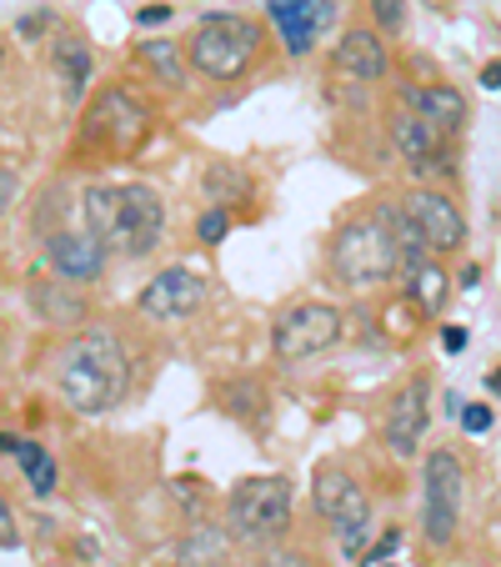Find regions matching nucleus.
Listing matches in <instances>:
<instances>
[{"label":"nucleus","instance_id":"30","mask_svg":"<svg viewBox=\"0 0 501 567\" xmlns=\"http://www.w3.org/2000/svg\"><path fill=\"white\" fill-rule=\"evenodd\" d=\"M481 86H487V91H501V61H491L487 71H481Z\"/></svg>","mask_w":501,"mask_h":567},{"label":"nucleus","instance_id":"1","mask_svg":"<svg viewBox=\"0 0 501 567\" xmlns=\"http://www.w3.org/2000/svg\"><path fill=\"white\" fill-rule=\"evenodd\" d=\"M55 382H61L65 402H71L75 412H86V417H101V412L121 408V396L131 392V357H126V347H121V337L106 332V327L81 332L61 352Z\"/></svg>","mask_w":501,"mask_h":567},{"label":"nucleus","instance_id":"23","mask_svg":"<svg viewBox=\"0 0 501 567\" xmlns=\"http://www.w3.org/2000/svg\"><path fill=\"white\" fill-rule=\"evenodd\" d=\"M196 231H201V241L206 247H216L226 231H231V221H226V212L221 206H211V212H201V221H196Z\"/></svg>","mask_w":501,"mask_h":567},{"label":"nucleus","instance_id":"33","mask_svg":"<svg viewBox=\"0 0 501 567\" xmlns=\"http://www.w3.org/2000/svg\"><path fill=\"white\" fill-rule=\"evenodd\" d=\"M491 392H501V372H497V377H491Z\"/></svg>","mask_w":501,"mask_h":567},{"label":"nucleus","instance_id":"22","mask_svg":"<svg viewBox=\"0 0 501 567\" xmlns=\"http://www.w3.org/2000/svg\"><path fill=\"white\" fill-rule=\"evenodd\" d=\"M372 16H376V25H382L386 35H401L406 31V6H401V0H372Z\"/></svg>","mask_w":501,"mask_h":567},{"label":"nucleus","instance_id":"24","mask_svg":"<svg viewBox=\"0 0 501 567\" xmlns=\"http://www.w3.org/2000/svg\"><path fill=\"white\" fill-rule=\"evenodd\" d=\"M461 427H467L471 437L491 432V408H487V402H471V408H461Z\"/></svg>","mask_w":501,"mask_h":567},{"label":"nucleus","instance_id":"19","mask_svg":"<svg viewBox=\"0 0 501 567\" xmlns=\"http://www.w3.org/2000/svg\"><path fill=\"white\" fill-rule=\"evenodd\" d=\"M0 452L21 457V467H25V477H31V493L35 497H51L55 493V462H51V452H45L41 442H25V437L0 432Z\"/></svg>","mask_w":501,"mask_h":567},{"label":"nucleus","instance_id":"32","mask_svg":"<svg viewBox=\"0 0 501 567\" xmlns=\"http://www.w3.org/2000/svg\"><path fill=\"white\" fill-rule=\"evenodd\" d=\"M461 347H467V332H461V327H447V352H461Z\"/></svg>","mask_w":501,"mask_h":567},{"label":"nucleus","instance_id":"36","mask_svg":"<svg viewBox=\"0 0 501 567\" xmlns=\"http://www.w3.org/2000/svg\"><path fill=\"white\" fill-rule=\"evenodd\" d=\"M386 567H392V563H386Z\"/></svg>","mask_w":501,"mask_h":567},{"label":"nucleus","instance_id":"20","mask_svg":"<svg viewBox=\"0 0 501 567\" xmlns=\"http://www.w3.org/2000/svg\"><path fill=\"white\" fill-rule=\"evenodd\" d=\"M406 281V297L411 301H421L427 311H441V301H447V277H441L437 267H421V271H411V277H401Z\"/></svg>","mask_w":501,"mask_h":567},{"label":"nucleus","instance_id":"15","mask_svg":"<svg viewBox=\"0 0 501 567\" xmlns=\"http://www.w3.org/2000/svg\"><path fill=\"white\" fill-rule=\"evenodd\" d=\"M45 257H51V267L61 271L65 281H96L101 271H106V247H101L96 236H75V231H55L51 241H45Z\"/></svg>","mask_w":501,"mask_h":567},{"label":"nucleus","instance_id":"5","mask_svg":"<svg viewBox=\"0 0 501 567\" xmlns=\"http://www.w3.org/2000/svg\"><path fill=\"white\" fill-rule=\"evenodd\" d=\"M226 527L236 543H271L291 527V482L286 477H246L226 497Z\"/></svg>","mask_w":501,"mask_h":567},{"label":"nucleus","instance_id":"21","mask_svg":"<svg viewBox=\"0 0 501 567\" xmlns=\"http://www.w3.org/2000/svg\"><path fill=\"white\" fill-rule=\"evenodd\" d=\"M140 55H146V65L166 81V86H186V65H181V55H176L171 41H146Z\"/></svg>","mask_w":501,"mask_h":567},{"label":"nucleus","instance_id":"12","mask_svg":"<svg viewBox=\"0 0 501 567\" xmlns=\"http://www.w3.org/2000/svg\"><path fill=\"white\" fill-rule=\"evenodd\" d=\"M267 11L281 31V45L291 55H306L321 41V31H331L336 21V0H271Z\"/></svg>","mask_w":501,"mask_h":567},{"label":"nucleus","instance_id":"27","mask_svg":"<svg viewBox=\"0 0 501 567\" xmlns=\"http://www.w3.org/2000/svg\"><path fill=\"white\" fill-rule=\"evenodd\" d=\"M267 567H316V563H311L306 553H286V547H281V553L267 557Z\"/></svg>","mask_w":501,"mask_h":567},{"label":"nucleus","instance_id":"34","mask_svg":"<svg viewBox=\"0 0 501 567\" xmlns=\"http://www.w3.org/2000/svg\"><path fill=\"white\" fill-rule=\"evenodd\" d=\"M216 567H231V563H216Z\"/></svg>","mask_w":501,"mask_h":567},{"label":"nucleus","instance_id":"18","mask_svg":"<svg viewBox=\"0 0 501 567\" xmlns=\"http://www.w3.org/2000/svg\"><path fill=\"white\" fill-rule=\"evenodd\" d=\"M51 65H55V75L65 81V96H71V101L86 96V81H91V45L81 41V35H71V31L55 35Z\"/></svg>","mask_w":501,"mask_h":567},{"label":"nucleus","instance_id":"25","mask_svg":"<svg viewBox=\"0 0 501 567\" xmlns=\"http://www.w3.org/2000/svg\"><path fill=\"white\" fill-rule=\"evenodd\" d=\"M396 543H401V527H392V533H386L382 543L372 547V553H362V567H372V563H382V557H392V553H396Z\"/></svg>","mask_w":501,"mask_h":567},{"label":"nucleus","instance_id":"8","mask_svg":"<svg viewBox=\"0 0 501 567\" xmlns=\"http://www.w3.org/2000/svg\"><path fill=\"white\" fill-rule=\"evenodd\" d=\"M271 342H276L281 362H311V357L331 352L342 342V311L326 307V301H301L276 321Z\"/></svg>","mask_w":501,"mask_h":567},{"label":"nucleus","instance_id":"11","mask_svg":"<svg viewBox=\"0 0 501 567\" xmlns=\"http://www.w3.org/2000/svg\"><path fill=\"white\" fill-rule=\"evenodd\" d=\"M401 206H406V216H411V226L421 231V241L431 247V257H437V251H457L461 241H467V221H461L451 196L421 186V192H411Z\"/></svg>","mask_w":501,"mask_h":567},{"label":"nucleus","instance_id":"26","mask_svg":"<svg viewBox=\"0 0 501 567\" xmlns=\"http://www.w3.org/2000/svg\"><path fill=\"white\" fill-rule=\"evenodd\" d=\"M15 192H21V182H15V172H11V166H0V216L11 212Z\"/></svg>","mask_w":501,"mask_h":567},{"label":"nucleus","instance_id":"35","mask_svg":"<svg viewBox=\"0 0 501 567\" xmlns=\"http://www.w3.org/2000/svg\"><path fill=\"white\" fill-rule=\"evenodd\" d=\"M0 61H6V51H0Z\"/></svg>","mask_w":501,"mask_h":567},{"label":"nucleus","instance_id":"16","mask_svg":"<svg viewBox=\"0 0 501 567\" xmlns=\"http://www.w3.org/2000/svg\"><path fill=\"white\" fill-rule=\"evenodd\" d=\"M406 106L421 121H431L441 136H457V131L467 126V96H461L457 86H441V81L437 86H416L411 96H406Z\"/></svg>","mask_w":501,"mask_h":567},{"label":"nucleus","instance_id":"2","mask_svg":"<svg viewBox=\"0 0 501 567\" xmlns=\"http://www.w3.org/2000/svg\"><path fill=\"white\" fill-rule=\"evenodd\" d=\"M166 231V202L146 182L121 186H91L86 192V236L101 247L126 251V257H150Z\"/></svg>","mask_w":501,"mask_h":567},{"label":"nucleus","instance_id":"17","mask_svg":"<svg viewBox=\"0 0 501 567\" xmlns=\"http://www.w3.org/2000/svg\"><path fill=\"white\" fill-rule=\"evenodd\" d=\"M336 71L356 75V81H382L386 75V45L372 31H346L336 45Z\"/></svg>","mask_w":501,"mask_h":567},{"label":"nucleus","instance_id":"3","mask_svg":"<svg viewBox=\"0 0 501 567\" xmlns=\"http://www.w3.org/2000/svg\"><path fill=\"white\" fill-rule=\"evenodd\" d=\"M401 226L406 212L401 202H382L366 216L346 221L331 241V271L346 281V287H376V281H392L401 271Z\"/></svg>","mask_w":501,"mask_h":567},{"label":"nucleus","instance_id":"28","mask_svg":"<svg viewBox=\"0 0 501 567\" xmlns=\"http://www.w3.org/2000/svg\"><path fill=\"white\" fill-rule=\"evenodd\" d=\"M15 543V513H11V503L0 497V547H11Z\"/></svg>","mask_w":501,"mask_h":567},{"label":"nucleus","instance_id":"29","mask_svg":"<svg viewBox=\"0 0 501 567\" xmlns=\"http://www.w3.org/2000/svg\"><path fill=\"white\" fill-rule=\"evenodd\" d=\"M166 16H171V6H146V11H140L136 21H140V25H160Z\"/></svg>","mask_w":501,"mask_h":567},{"label":"nucleus","instance_id":"10","mask_svg":"<svg viewBox=\"0 0 501 567\" xmlns=\"http://www.w3.org/2000/svg\"><path fill=\"white\" fill-rule=\"evenodd\" d=\"M427 422H431V382L427 377H411V382L392 396V408H386V427H382L386 447H392L396 457H416V447L427 437Z\"/></svg>","mask_w":501,"mask_h":567},{"label":"nucleus","instance_id":"31","mask_svg":"<svg viewBox=\"0 0 501 567\" xmlns=\"http://www.w3.org/2000/svg\"><path fill=\"white\" fill-rule=\"evenodd\" d=\"M45 25H51V16L41 11V16H25V21H21V31H25V35H35V31H45Z\"/></svg>","mask_w":501,"mask_h":567},{"label":"nucleus","instance_id":"13","mask_svg":"<svg viewBox=\"0 0 501 567\" xmlns=\"http://www.w3.org/2000/svg\"><path fill=\"white\" fill-rule=\"evenodd\" d=\"M206 297V281L196 277L191 267H166L160 277H150L140 287V311L160 321H176V317H191Z\"/></svg>","mask_w":501,"mask_h":567},{"label":"nucleus","instance_id":"7","mask_svg":"<svg viewBox=\"0 0 501 567\" xmlns=\"http://www.w3.org/2000/svg\"><path fill=\"white\" fill-rule=\"evenodd\" d=\"M421 487H427V503H421V527H427V543L431 547H447L451 537H457L461 487H467V472H461L457 452H447V447L427 452Z\"/></svg>","mask_w":501,"mask_h":567},{"label":"nucleus","instance_id":"6","mask_svg":"<svg viewBox=\"0 0 501 567\" xmlns=\"http://www.w3.org/2000/svg\"><path fill=\"white\" fill-rule=\"evenodd\" d=\"M311 497H316V513L326 517V527L336 533V543L352 557H362L366 527H372V497L362 493V482L346 467L326 462V467H316V477H311Z\"/></svg>","mask_w":501,"mask_h":567},{"label":"nucleus","instance_id":"9","mask_svg":"<svg viewBox=\"0 0 501 567\" xmlns=\"http://www.w3.org/2000/svg\"><path fill=\"white\" fill-rule=\"evenodd\" d=\"M150 131V116L131 91H101L96 106L86 111V146L106 151H136Z\"/></svg>","mask_w":501,"mask_h":567},{"label":"nucleus","instance_id":"14","mask_svg":"<svg viewBox=\"0 0 501 567\" xmlns=\"http://www.w3.org/2000/svg\"><path fill=\"white\" fill-rule=\"evenodd\" d=\"M392 141L396 151H401V161L411 166L416 176H441L451 172L447 166V151H441V131L431 126V121H421L411 106H401L392 116Z\"/></svg>","mask_w":501,"mask_h":567},{"label":"nucleus","instance_id":"4","mask_svg":"<svg viewBox=\"0 0 501 567\" xmlns=\"http://www.w3.org/2000/svg\"><path fill=\"white\" fill-rule=\"evenodd\" d=\"M261 51V25L251 16H201L186 41V55L211 81H236Z\"/></svg>","mask_w":501,"mask_h":567}]
</instances>
